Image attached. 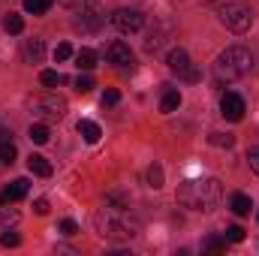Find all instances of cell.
Here are the masks:
<instances>
[{
	"label": "cell",
	"instance_id": "6da1fadb",
	"mask_svg": "<svg viewBox=\"0 0 259 256\" xmlns=\"http://www.w3.org/2000/svg\"><path fill=\"white\" fill-rule=\"evenodd\" d=\"M223 199V187L217 178H196V181H184L178 187V202L184 208H193V211H214L217 202Z\"/></svg>",
	"mask_w": 259,
	"mask_h": 256
},
{
	"label": "cell",
	"instance_id": "7a4b0ae2",
	"mask_svg": "<svg viewBox=\"0 0 259 256\" xmlns=\"http://www.w3.org/2000/svg\"><path fill=\"white\" fill-rule=\"evenodd\" d=\"M94 223H97V232L103 238H112V241H130L139 235V223L124 208H100Z\"/></svg>",
	"mask_w": 259,
	"mask_h": 256
},
{
	"label": "cell",
	"instance_id": "3957f363",
	"mask_svg": "<svg viewBox=\"0 0 259 256\" xmlns=\"http://www.w3.org/2000/svg\"><path fill=\"white\" fill-rule=\"evenodd\" d=\"M253 69V55L241 46H229L217 55V72L226 78H241Z\"/></svg>",
	"mask_w": 259,
	"mask_h": 256
},
{
	"label": "cell",
	"instance_id": "277c9868",
	"mask_svg": "<svg viewBox=\"0 0 259 256\" xmlns=\"http://www.w3.org/2000/svg\"><path fill=\"white\" fill-rule=\"evenodd\" d=\"M217 18H220V24H223L226 30H232V33H247L250 24H253V9H250L247 3H223V6L217 9Z\"/></svg>",
	"mask_w": 259,
	"mask_h": 256
},
{
	"label": "cell",
	"instance_id": "5b68a950",
	"mask_svg": "<svg viewBox=\"0 0 259 256\" xmlns=\"http://www.w3.org/2000/svg\"><path fill=\"white\" fill-rule=\"evenodd\" d=\"M27 109L39 121H61L66 115V100L58 97V94H39V97L27 100Z\"/></svg>",
	"mask_w": 259,
	"mask_h": 256
},
{
	"label": "cell",
	"instance_id": "8992f818",
	"mask_svg": "<svg viewBox=\"0 0 259 256\" xmlns=\"http://www.w3.org/2000/svg\"><path fill=\"white\" fill-rule=\"evenodd\" d=\"M166 64H169L172 72H178L184 81H199V69L190 64V55H187L184 49H172L169 58H166Z\"/></svg>",
	"mask_w": 259,
	"mask_h": 256
},
{
	"label": "cell",
	"instance_id": "52a82bcc",
	"mask_svg": "<svg viewBox=\"0 0 259 256\" xmlns=\"http://www.w3.org/2000/svg\"><path fill=\"white\" fill-rule=\"evenodd\" d=\"M112 24H115L121 33H136V30H142L145 18H142L139 9H115V12H112Z\"/></svg>",
	"mask_w": 259,
	"mask_h": 256
},
{
	"label": "cell",
	"instance_id": "ba28073f",
	"mask_svg": "<svg viewBox=\"0 0 259 256\" xmlns=\"http://www.w3.org/2000/svg\"><path fill=\"white\" fill-rule=\"evenodd\" d=\"M106 61L115 66H133V52H130L127 42H121V39H115V42H109L106 46Z\"/></svg>",
	"mask_w": 259,
	"mask_h": 256
},
{
	"label": "cell",
	"instance_id": "9c48e42d",
	"mask_svg": "<svg viewBox=\"0 0 259 256\" xmlns=\"http://www.w3.org/2000/svg\"><path fill=\"white\" fill-rule=\"evenodd\" d=\"M220 112H223L226 121H241L247 109H244V100H241L238 94H223V100H220Z\"/></svg>",
	"mask_w": 259,
	"mask_h": 256
},
{
	"label": "cell",
	"instance_id": "30bf717a",
	"mask_svg": "<svg viewBox=\"0 0 259 256\" xmlns=\"http://www.w3.org/2000/svg\"><path fill=\"white\" fill-rule=\"evenodd\" d=\"M27 187H30V184H27V178H15V181H12V184L6 187V190L0 193V205H6V202H18V199H24V196H27Z\"/></svg>",
	"mask_w": 259,
	"mask_h": 256
},
{
	"label": "cell",
	"instance_id": "8fae6325",
	"mask_svg": "<svg viewBox=\"0 0 259 256\" xmlns=\"http://www.w3.org/2000/svg\"><path fill=\"white\" fill-rule=\"evenodd\" d=\"M42 58H46V42H42L39 36L24 39V61H27V64H39Z\"/></svg>",
	"mask_w": 259,
	"mask_h": 256
},
{
	"label": "cell",
	"instance_id": "7c38bea8",
	"mask_svg": "<svg viewBox=\"0 0 259 256\" xmlns=\"http://www.w3.org/2000/svg\"><path fill=\"white\" fill-rule=\"evenodd\" d=\"M27 169H30L33 175H39V178H49V175H52V163H49L42 154H30V157H27Z\"/></svg>",
	"mask_w": 259,
	"mask_h": 256
},
{
	"label": "cell",
	"instance_id": "4fadbf2b",
	"mask_svg": "<svg viewBox=\"0 0 259 256\" xmlns=\"http://www.w3.org/2000/svg\"><path fill=\"white\" fill-rule=\"evenodd\" d=\"M75 130L81 133V139H84L88 145H97L100 136H103V133H100V124H94V121H78V127Z\"/></svg>",
	"mask_w": 259,
	"mask_h": 256
},
{
	"label": "cell",
	"instance_id": "5bb4252c",
	"mask_svg": "<svg viewBox=\"0 0 259 256\" xmlns=\"http://www.w3.org/2000/svg\"><path fill=\"white\" fill-rule=\"evenodd\" d=\"M178 106H181V94H178L175 88H166V91H163V100H160V112L169 115V112H175Z\"/></svg>",
	"mask_w": 259,
	"mask_h": 256
},
{
	"label": "cell",
	"instance_id": "9a60e30c",
	"mask_svg": "<svg viewBox=\"0 0 259 256\" xmlns=\"http://www.w3.org/2000/svg\"><path fill=\"white\" fill-rule=\"evenodd\" d=\"M103 24V15L97 12V9H88V12H81V18H78V27L81 30H97Z\"/></svg>",
	"mask_w": 259,
	"mask_h": 256
},
{
	"label": "cell",
	"instance_id": "2e32d148",
	"mask_svg": "<svg viewBox=\"0 0 259 256\" xmlns=\"http://www.w3.org/2000/svg\"><path fill=\"white\" fill-rule=\"evenodd\" d=\"M229 208H232V214H238V217H244V214H250V199L244 196V193H235L232 199H229Z\"/></svg>",
	"mask_w": 259,
	"mask_h": 256
},
{
	"label": "cell",
	"instance_id": "e0dca14e",
	"mask_svg": "<svg viewBox=\"0 0 259 256\" xmlns=\"http://www.w3.org/2000/svg\"><path fill=\"white\" fill-rule=\"evenodd\" d=\"M75 66H78V69H94V66H97V52H94V49L75 52Z\"/></svg>",
	"mask_w": 259,
	"mask_h": 256
},
{
	"label": "cell",
	"instance_id": "ac0fdd59",
	"mask_svg": "<svg viewBox=\"0 0 259 256\" xmlns=\"http://www.w3.org/2000/svg\"><path fill=\"white\" fill-rule=\"evenodd\" d=\"M15 157H18V151H15V145H12V139L0 142V163H3V166H12Z\"/></svg>",
	"mask_w": 259,
	"mask_h": 256
},
{
	"label": "cell",
	"instance_id": "d6986e66",
	"mask_svg": "<svg viewBox=\"0 0 259 256\" xmlns=\"http://www.w3.org/2000/svg\"><path fill=\"white\" fill-rule=\"evenodd\" d=\"M52 3H55V0H24V12H30V15H46V12L52 9Z\"/></svg>",
	"mask_w": 259,
	"mask_h": 256
},
{
	"label": "cell",
	"instance_id": "ffe728a7",
	"mask_svg": "<svg viewBox=\"0 0 259 256\" xmlns=\"http://www.w3.org/2000/svg\"><path fill=\"white\" fill-rule=\"evenodd\" d=\"M3 30H6V33H21V30H24V18L15 15V12H9V15L3 18Z\"/></svg>",
	"mask_w": 259,
	"mask_h": 256
},
{
	"label": "cell",
	"instance_id": "44dd1931",
	"mask_svg": "<svg viewBox=\"0 0 259 256\" xmlns=\"http://www.w3.org/2000/svg\"><path fill=\"white\" fill-rule=\"evenodd\" d=\"M148 187H154V190L163 187V166L160 163H151L148 166Z\"/></svg>",
	"mask_w": 259,
	"mask_h": 256
},
{
	"label": "cell",
	"instance_id": "7402d4cb",
	"mask_svg": "<svg viewBox=\"0 0 259 256\" xmlns=\"http://www.w3.org/2000/svg\"><path fill=\"white\" fill-rule=\"evenodd\" d=\"M27 136H30L33 145H46V142H49V127H46V124H30Z\"/></svg>",
	"mask_w": 259,
	"mask_h": 256
},
{
	"label": "cell",
	"instance_id": "603a6c76",
	"mask_svg": "<svg viewBox=\"0 0 259 256\" xmlns=\"http://www.w3.org/2000/svg\"><path fill=\"white\" fill-rule=\"evenodd\" d=\"M39 81H42L46 88H58V84H64L66 78L58 72V69H42V72H39Z\"/></svg>",
	"mask_w": 259,
	"mask_h": 256
},
{
	"label": "cell",
	"instance_id": "cb8c5ba5",
	"mask_svg": "<svg viewBox=\"0 0 259 256\" xmlns=\"http://www.w3.org/2000/svg\"><path fill=\"white\" fill-rule=\"evenodd\" d=\"M75 91H78V94H91V91H94V78H91V75H78V78H75Z\"/></svg>",
	"mask_w": 259,
	"mask_h": 256
},
{
	"label": "cell",
	"instance_id": "d4e9b609",
	"mask_svg": "<svg viewBox=\"0 0 259 256\" xmlns=\"http://www.w3.org/2000/svg\"><path fill=\"white\" fill-rule=\"evenodd\" d=\"M223 238L232 241V244H238V241H244V229H241V226H229V229L223 232Z\"/></svg>",
	"mask_w": 259,
	"mask_h": 256
},
{
	"label": "cell",
	"instance_id": "484cf974",
	"mask_svg": "<svg viewBox=\"0 0 259 256\" xmlns=\"http://www.w3.org/2000/svg\"><path fill=\"white\" fill-rule=\"evenodd\" d=\"M0 244H3V247H18V244H21V235H18V232H9V229H6V232L0 235Z\"/></svg>",
	"mask_w": 259,
	"mask_h": 256
},
{
	"label": "cell",
	"instance_id": "4316f807",
	"mask_svg": "<svg viewBox=\"0 0 259 256\" xmlns=\"http://www.w3.org/2000/svg\"><path fill=\"white\" fill-rule=\"evenodd\" d=\"M232 136H223V133H211V145H217V148H232Z\"/></svg>",
	"mask_w": 259,
	"mask_h": 256
},
{
	"label": "cell",
	"instance_id": "83f0119b",
	"mask_svg": "<svg viewBox=\"0 0 259 256\" xmlns=\"http://www.w3.org/2000/svg\"><path fill=\"white\" fill-rule=\"evenodd\" d=\"M69 58H72V46H69V42H61V46L55 49V61L61 64V61H69Z\"/></svg>",
	"mask_w": 259,
	"mask_h": 256
},
{
	"label": "cell",
	"instance_id": "f1b7e54d",
	"mask_svg": "<svg viewBox=\"0 0 259 256\" xmlns=\"http://www.w3.org/2000/svg\"><path fill=\"white\" fill-rule=\"evenodd\" d=\"M226 247V238L220 241V238H208L205 244H202V250H208V253H217V250H223Z\"/></svg>",
	"mask_w": 259,
	"mask_h": 256
},
{
	"label": "cell",
	"instance_id": "f546056e",
	"mask_svg": "<svg viewBox=\"0 0 259 256\" xmlns=\"http://www.w3.org/2000/svg\"><path fill=\"white\" fill-rule=\"evenodd\" d=\"M75 232H78V223H75V220H61V235L72 238Z\"/></svg>",
	"mask_w": 259,
	"mask_h": 256
},
{
	"label": "cell",
	"instance_id": "4dcf8cb0",
	"mask_svg": "<svg viewBox=\"0 0 259 256\" xmlns=\"http://www.w3.org/2000/svg\"><path fill=\"white\" fill-rule=\"evenodd\" d=\"M118 100H121V94H118V91H115V88H109V91H106V94H103V106H115V103H118Z\"/></svg>",
	"mask_w": 259,
	"mask_h": 256
},
{
	"label": "cell",
	"instance_id": "1f68e13d",
	"mask_svg": "<svg viewBox=\"0 0 259 256\" xmlns=\"http://www.w3.org/2000/svg\"><path fill=\"white\" fill-rule=\"evenodd\" d=\"M247 163H250V169L259 175V148H250L247 151Z\"/></svg>",
	"mask_w": 259,
	"mask_h": 256
},
{
	"label": "cell",
	"instance_id": "d6a6232c",
	"mask_svg": "<svg viewBox=\"0 0 259 256\" xmlns=\"http://www.w3.org/2000/svg\"><path fill=\"white\" fill-rule=\"evenodd\" d=\"M84 3H88V0H61V6L72 9V12H81V9H84Z\"/></svg>",
	"mask_w": 259,
	"mask_h": 256
},
{
	"label": "cell",
	"instance_id": "836d02e7",
	"mask_svg": "<svg viewBox=\"0 0 259 256\" xmlns=\"http://www.w3.org/2000/svg\"><path fill=\"white\" fill-rule=\"evenodd\" d=\"M33 211H36L39 217H46V214H49V199H36V202H33Z\"/></svg>",
	"mask_w": 259,
	"mask_h": 256
},
{
	"label": "cell",
	"instance_id": "e575fe53",
	"mask_svg": "<svg viewBox=\"0 0 259 256\" xmlns=\"http://www.w3.org/2000/svg\"><path fill=\"white\" fill-rule=\"evenodd\" d=\"M15 220H18L15 211H0V223H15Z\"/></svg>",
	"mask_w": 259,
	"mask_h": 256
},
{
	"label": "cell",
	"instance_id": "d590c367",
	"mask_svg": "<svg viewBox=\"0 0 259 256\" xmlns=\"http://www.w3.org/2000/svg\"><path fill=\"white\" fill-rule=\"evenodd\" d=\"M6 139H12V133L9 130H0V142H6Z\"/></svg>",
	"mask_w": 259,
	"mask_h": 256
}]
</instances>
